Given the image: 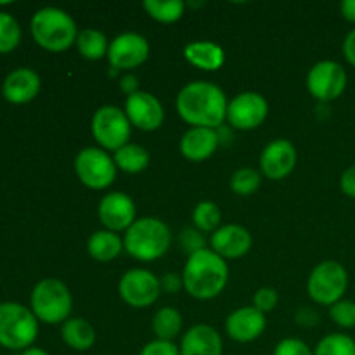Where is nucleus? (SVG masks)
I'll list each match as a JSON object with an SVG mask.
<instances>
[{
  "label": "nucleus",
  "instance_id": "1a4fd4ad",
  "mask_svg": "<svg viewBox=\"0 0 355 355\" xmlns=\"http://www.w3.org/2000/svg\"><path fill=\"white\" fill-rule=\"evenodd\" d=\"M116 165L113 156L101 148H85L76 155L75 172L83 186L89 189H106L116 179Z\"/></svg>",
  "mask_w": 355,
  "mask_h": 355
},
{
  "label": "nucleus",
  "instance_id": "4be33fe9",
  "mask_svg": "<svg viewBox=\"0 0 355 355\" xmlns=\"http://www.w3.org/2000/svg\"><path fill=\"white\" fill-rule=\"evenodd\" d=\"M184 58L187 62L205 71L220 69L225 62V52L218 44L210 40L191 42L184 47Z\"/></svg>",
  "mask_w": 355,
  "mask_h": 355
},
{
  "label": "nucleus",
  "instance_id": "a878e982",
  "mask_svg": "<svg viewBox=\"0 0 355 355\" xmlns=\"http://www.w3.org/2000/svg\"><path fill=\"white\" fill-rule=\"evenodd\" d=\"M76 49L80 54L90 61H97L107 55L110 51V42H107L106 35L103 31L96 30V28H85L76 37Z\"/></svg>",
  "mask_w": 355,
  "mask_h": 355
},
{
  "label": "nucleus",
  "instance_id": "393cba45",
  "mask_svg": "<svg viewBox=\"0 0 355 355\" xmlns=\"http://www.w3.org/2000/svg\"><path fill=\"white\" fill-rule=\"evenodd\" d=\"M113 159L116 168L123 170V172L127 173H141L149 166L151 156H149L146 148L128 142L127 146H123V148H120L118 151H114Z\"/></svg>",
  "mask_w": 355,
  "mask_h": 355
},
{
  "label": "nucleus",
  "instance_id": "5701e85b",
  "mask_svg": "<svg viewBox=\"0 0 355 355\" xmlns=\"http://www.w3.org/2000/svg\"><path fill=\"white\" fill-rule=\"evenodd\" d=\"M61 338L73 350L85 352V350L92 349L96 343V329L87 319L69 318L68 321L62 322Z\"/></svg>",
  "mask_w": 355,
  "mask_h": 355
},
{
  "label": "nucleus",
  "instance_id": "f8f14e48",
  "mask_svg": "<svg viewBox=\"0 0 355 355\" xmlns=\"http://www.w3.org/2000/svg\"><path fill=\"white\" fill-rule=\"evenodd\" d=\"M269 104L259 92H241L229 103L227 121L239 130H253L266 121Z\"/></svg>",
  "mask_w": 355,
  "mask_h": 355
},
{
  "label": "nucleus",
  "instance_id": "e433bc0d",
  "mask_svg": "<svg viewBox=\"0 0 355 355\" xmlns=\"http://www.w3.org/2000/svg\"><path fill=\"white\" fill-rule=\"evenodd\" d=\"M139 355H180L179 347L173 342H166V340H153V342L146 343Z\"/></svg>",
  "mask_w": 355,
  "mask_h": 355
},
{
  "label": "nucleus",
  "instance_id": "aec40b11",
  "mask_svg": "<svg viewBox=\"0 0 355 355\" xmlns=\"http://www.w3.org/2000/svg\"><path fill=\"white\" fill-rule=\"evenodd\" d=\"M179 350L180 355H222L224 343L214 326L196 324L184 333Z\"/></svg>",
  "mask_w": 355,
  "mask_h": 355
},
{
  "label": "nucleus",
  "instance_id": "9b49d317",
  "mask_svg": "<svg viewBox=\"0 0 355 355\" xmlns=\"http://www.w3.org/2000/svg\"><path fill=\"white\" fill-rule=\"evenodd\" d=\"M121 300L134 309L151 307L162 293L159 277L148 269H132L121 276L118 283Z\"/></svg>",
  "mask_w": 355,
  "mask_h": 355
},
{
  "label": "nucleus",
  "instance_id": "4468645a",
  "mask_svg": "<svg viewBox=\"0 0 355 355\" xmlns=\"http://www.w3.org/2000/svg\"><path fill=\"white\" fill-rule=\"evenodd\" d=\"M125 114L134 127L146 132L158 130L165 121V110H163L159 99L144 90H139L127 97Z\"/></svg>",
  "mask_w": 355,
  "mask_h": 355
},
{
  "label": "nucleus",
  "instance_id": "7ed1b4c3",
  "mask_svg": "<svg viewBox=\"0 0 355 355\" xmlns=\"http://www.w3.org/2000/svg\"><path fill=\"white\" fill-rule=\"evenodd\" d=\"M172 232L168 225L156 217H141L125 231L123 248L141 262L158 260L168 252Z\"/></svg>",
  "mask_w": 355,
  "mask_h": 355
},
{
  "label": "nucleus",
  "instance_id": "6ab92c4d",
  "mask_svg": "<svg viewBox=\"0 0 355 355\" xmlns=\"http://www.w3.org/2000/svg\"><path fill=\"white\" fill-rule=\"evenodd\" d=\"M42 80L31 68H16L6 76L2 83V96L10 104L31 103L38 96Z\"/></svg>",
  "mask_w": 355,
  "mask_h": 355
},
{
  "label": "nucleus",
  "instance_id": "39448f33",
  "mask_svg": "<svg viewBox=\"0 0 355 355\" xmlns=\"http://www.w3.org/2000/svg\"><path fill=\"white\" fill-rule=\"evenodd\" d=\"M31 312L45 324H62L68 321L73 309L69 288L58 277H47L37 283L31 291Z\"/></svg>",
  "mask_w": 355,
  "mask_h": 355
},
{
  "label": "nucleus",
  "instance_id": "37998d69",
  "mask_svg": "<svg viewBox=\"0 0 355 355\" xmlns=\"http://www.w3.org/2000/svg\"><path fill=\"white\" fill-rule=\"evenodd\" d=\"M21 355H51L49 352H45L44 349H38V347H30V349L23 350Z\"/></svg>",
  "mask_w": 355,
  "mask_h": 355
},
{
  "label": "nucleus",
  "instance_id": "ddd939ff",
  "mask_svg": "<svg viewBox=\"0 0 355 355\" xmlns=\"http://www.w3.org/2000/svg\"><path fill=\"white\" fill-rule=\"evenodd\" d=\"M107 61L114 69H134L149 58V42L141 33L125 31L110 42Z\"/></svg>",
  "mask_w": 355,
  "mask_h": 355
},
{
  "label": "nucleus",
  "instance_id": "c756f323",
  "mask_svg": "<svg viewBox=\"0 0 355 355\" xmlns=\"http://www.w3.org/2000/svg\"><path fill=\"white\" fill-rule=\"evenodd\" d=\"M314 355H355V340L345 333H331L318 343Z\"/></svg>",
  "mask_w": 355,
  "mask_h": 355
},
{
  "label": "nucleus",
  "instance_id": "473e14b6",
  "mask_svg": "<svg viewBox=\"0 0 355 355\" xmlns=\"http://www.w3.org/2000/svg\"><path fill=\"white\" fill-rule=\"evenodd\" d=\"M329 318L343 329L355 328V302L342 298L329 307Z\"/></svg>",
  "mask_w": 355,
  "mask_h": 355
},
{
  "label": "nucleus",
  "instance_id": "6e6552de",
  "mask_svg": "<svg viewBox=\"0 0 355 355\" xmlns=\"http://www.w3.org/2000/svg\"><path fill=\"white\" fill-rule=\"evenodd\" d=\"M90 128H92L94 139L99 142L101 149L104 151H118L127 146L132 134V123L125 111L111 104L99 107L94 113Z\"/></svg>",
  "mask_w": 355,
  "mask_h": 355
},
{
  "label": "nucleus",
  "instance_id": "cd10ccee",
  "mask_svg": "<svg viewBox=\"0 0 355 355\" xmlns=\"http://www.w3.org/2000/svg\"><path fill=\"white\" fill-rule=\"evenodd\" d=\"M142 6L146 12L159 23H175L186 10V3L182 0H144Z\"/></svg>",
  "mask_w": 355,
  "mask_h": 355
},
{
  "label": "nucleus",
  "instance_id": "a211bd4d",
  "mask_svg": "<svg viewBox=\"0 0 355 355\" xmlns=\"http://www.w3.org/2000/svg\"><path fill=\"white\" fill-rule=\"evenodd\" d=\"M211 250L222 259H241L252 250L253 239L248 229L238 224L220 225L211 234Z\"/></svg>",
  "mask_w": 355,
  "mask_h": 355
},
{
  "label": "nucleus",
  "instance_id": "72a5a7b5",
  "mask_svg": "<svg viewBox=\"0 0 355 355\" xmlns=\"http://www.w3.org/2000/svg\"><path fill=\"white\" fill-rule=\"evenodd\" d=\"M272 355H314V350L298 338H284L274 349Z\"/></svg>",
  "mask_w": 355,
  "mask_h": 355
},
{
  "label": "nucleus",
  "instance_id": "c85d7f7f",
  "mask_svg": "<svg viewBox=\"0 0 355 355\" xmlns=\"http://www.w3.org/2000/svg\"><path fill=\"white\" fill-rule=\"evenodd\" d=\"M193 222L198 227V231L211 232L220 227L222 211L217 203L214 201H200L193 210Z\"/></svg>",
  "mask_w": 355,
  "mask_h": 355
},
{
  "label": "nucleus",
  "instance_id": "412c9836",
  "mask_svg": "<svg viewBox=\"0 0 355 355\" xmlns=\"http://www.w3.org/2000/svg\"><path fill=\"white\" fill-rule=\"evenodd\" d=\"M220 135L214 128L191 127L180 139V153L189 162H205L217 151Z\"/></svg>",
  "mask_w": 355,
  "mask_h": 355
},
{
  "label": "nucleus",
  "instance_id": "f704fd0d",
  "mask_svg": "<svg viewBox=\"0 0 355 355\" xmlns=\"http://www.w3.org/2000/svg\"><path fill=\"white\" fill-rule=\"evenodd\" d=\"M277 302H279V295H277V291L274 290V288H260V290H257V293L253 295V307L259 309L260 312H270L272 309H276Z\"/></svg>",
  "mask_w": 355,
  "mask_h": 355
},
{
  "label": "nucleus",
  "instance_id": "ea45409f",
  "mask_svg": "<svg viewBox=\"0 0 355 355\" xmlns=\"http://www.w3.org/2000/svg\"><path fill=\"white\" fill-rule=\"evenodd\" d=\"M343 55H345L347 62L355 68V28L347 33L345 40H343Z\"/></svg>",
  "mask_w": 355,
  "mask_h": 355
},
{
  "label": "nucleus",
  "instance_id": "a19ab883",
  "mask_svg": "<svg viewBox=\"0 0 355 355\" xmlns=\"http://www.w3.org/2000/svg\"><path fill=\"white\" fill-rule=\"evenodd\" d=\"M120 89L121 92L127 94V97L139 92V78L135 75H132V73H127V75H123L120 78Z\"/></svg>",
  "mask_w": 355,
  "mask_h": 355
},
{
  "label": "nucleus",
  "instance_id": "0eeeda50",
  "mask_svg": "<svg viewBox=\"0 0 355 355\" xmlns=\"http://www.w3.org/2000/svg\"><path fill=\"white\" fill-rule=\"evenodd\" d=\"M349 288V272L336 260H324L312 269L309 276V297L319 305H335Z\"/></svg>",
  "mask_w": 355,
  "mask_h": 355
},
{
  "label": "nucleus",
  "instance_id": "58836bf2",
  "mask_svg": "<svg viewBox=\"0 0 355 355\" xmlns=\"http://www.w3.org/2000/svg\"><path fill=\"white\" fill-rule=\"evenodd\" d=\"M159 284H162V291H166V293H177L180 288H184L182 276L175 272H168L159 279Z\"/></svg>",
  "mask_w": 355,
  "mask_h": 355
},
{
  "label": "nucleus",
  "instance_id": "c9c22d12",
  "mask_svg": "<svg viewBox=\"0 0 355 355\" xmlns=\"http://www.w3.org/2000/svg\"><path fill=\"white\" fill-rule=\"evenodd\" d=\"M180 243H182V248L186 250L189 255H193V253L207 248V246H205V239H203V236H201V232L198 231V229H193V227L184 229L182 234H180Z\"/></svg>",
  "mask_w": 355,
  "mask_h": 355
},
{
  "label": "nucleus",
  "instance_id": "f3484780",
  "mask_svg": "<svg viewBox=\"0 0 355 355\" xmlns=\"http://www.w3.org/2000/svg\"><path fill=\"white\" fill-rule=\"evenodd\" d=\"M266 314L253 305L236 309L225 319V331H227L229 338L239 343H250L257 340L266 331Z\"/></svg>",
  "mask_w": 355,
  "mask_h": 355
},
{
  "label": "nucleus",
  "instance_id": "4c0bfd02",
  "mask_svg": "<svg viewBox=\"0 0 355 355\" xmlns=\"http://www.w3.org/2000/svg\"><path fill=\"white\" fill-rule=\"evenodd\" d=\"M340 189L345 196L354 198L355 200V165L349 166L340 177Z\"/></svg>",
  "mask_w": 355,
  "mask_h": 355
},
{
  "label": "nucleus",
  "instance_id": "dca6fc26",
  "mask_svg": "<svg viewBox=\"0 0 355 355\" xmlns=\"http://www.w3.org/2000/svg\"><path fill=\"white\" fill-rule=\"evenodd\" d=\"M297 165V149L286 139H276L263 148L260 155V170L270 180L290 175Z\"/></svg>",
  "mask_w": 355,
  "mask_h": 355
},
{
  "label": "nucleus",
  "instance_id": "423d86ee",
  "mask_svg": "<svg viewBox=\"0 0 355 355\" xmlns=\"http://www.w3.org/2000/svg\"><path fill=\"white\" fill-rule=\"evenodd\" d=\"M38 336V319L31 309L17 302L0 304V347L26 350Z\"/></svg>",
  "mask_w": 355,
  "mask_h": 355
},
{
  "label": "nucleus",
  "instance_id": "bb28decb",
  "mask_svg": "<svg viewBox=\"0 0 355 355\" xmlns=\"http://www.w3.org/2000/svg\"><path fill=\"white\" fill-rule=\"evenodd\" d=\"M151 328L156 335V340L173 342V338L179 336L180 329H182V315L177 309L163 307L153 318Z\"/></svg>",
  "mask_w": 355,
  "mask_h": 355
},
{
  "label": "nucleus",
  "instance_id": "79ce46f5",
  "mask_svg": "<svg viewBox=\"0 0 355 355\" xmlns=\"http://www.w3.org/2000/svg\"><path fill=\"white\" fill-rule=\"evenodd\" d=\"M340 12L350 23H355V0H343L340 3Z\"/></svg>",
  "mask_w": 355,
  "mask_h": 355
},
{
  "label": "nucleus",
  "instance_id": "f03ea898",
  "mask_svg": "<svg viewBox=\"0 0 355 355\" xmlns=\"http://www.w3.org/2000/svg\"><path fill=\"white\" fill-rule=\"evenodd\" d=\"M229 279L225 260L214 250H200L187 257L184 266V290L196 300H211L224 291Z\"/></svg>",
  "mask_w": 355,
  "mask_h": 355
},
{
  "label": "nucleus",
  "instance_id": "7c9ffc66",
  "mask_svg": "<svg viewBox=\"0 0 355 355\" xmlns=\"http://www.w3.org/2000/svg\"><path fill=\"white\" fill-rule=\"evenodd\" d=\"M262 184V173L250 166L238 168L231 177V191L238 196H252Z\"/></svg>",
  "mask_w": 355,
  "mask_h": 355
},
{
  "label": "nucleus",
  "instance_id": "2f4dec72",
  "mask_svg": "<svg viewBox=\"0 0 355 355\" xmlns=\"http://www.w3.org/2000/svg\"><path fill=\"white\" fill-rule=\"evenodd\" d=\"M19 23L10 14L0 10V54H9L19 45Z\"/></svg>",
  "mask_w": 355,
  "mask_h": 355
},
{
  "label": "nucleus",
  "instance_id": "b1692460",
  "mask_svg": "<svg viewBox=\"0 0 355 355\" xmlns=\"http://www.w3.org/2000/svg\"><path fill=\"white\" fill-rule=\"evenodd\" d=\"M87 250H89V255L97 262H111L123 250V239L116 232L103 229V231H96L90 236Z\"/></svg>",
  "mask_w": 355,
  "mask_h": 355
},
{
  "label": "nucleus",
  "instance_id": "f257e3e1",
  "mask_svg": "<svg viewBox=\"0 0 355 355\" xmlns=\"http://www.w3.org/2000/svg\"><path fill=\"white\" fill-rule=\"evenodd\" d=\"M227 97L214 82L196 80L180 89L175 107L179 116L191 127L217 128L227 120Z\"/></svg>",
  "mask_w": 355,
  "mask_h": 355
},
{
  "label": "nucleus",
  "instance_id": "9d476101",
  "mask_svg": "<svg viewBox=\"0 0 355 355\" xmlns=\"http://www.w3.org/2000/svg\"><path fill=\"white\" fill-rule=\"evenodd\" d=\"M347 82H349V76H347L345 68L331 59L315 62L307 75L309 92L319 103H331L338 99L345 92Z\"/></svg>",
  "mask_w": 355,
  "mask_h": 355
},
{
  "label": "nucleus",
  "instance_id": "20e7f679",
  "mask_svg": "<svg viewBox=\"0 0 355 355\" xmlns=\"http://www.w3.org/2000/svg\"><path fill=\"white\" fill-rule=\"evenodd\" d=\"M30 28L33 40L49 52L68 51L73 44H76V37L80 33L75 19L59 7L38 9L31 17Z\"/></svg>",
  "mask_w": 355,
  "mask_h": 355
},
{
  "label": "nucleus",
  "instance_id": "2eb2a0df",
  "mask_svg": "<svg viewBox=\"0 0 355 355\" xmlns=\"http://www.w3.org/2000/svg\"><path fill=\"white\" fill-rule=\"evenodd\" d=\"M135 203L128 194L120 193V191H113V193L103 196L99 201V208H97V215L99 220L107 231L120 232L127 231L137 218H135Z\"/></svg>",
  "mask_w": 355,
  "mask_h": 355
}]
</instances>
